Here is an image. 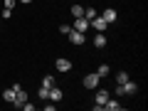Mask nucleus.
I'll list each match as a JSON object with an SVG mask.
<instances>
[{
  "mask_svg": "<svg viewBox=\"0 0 148 111\" xmlns=\"http://www.w3.org/2000/svg\"><path fill=\"white\" fill-rule=\"evenodd\" d=\"M136 91H138V84H136V82H131V79L116 86V96H123V94H126V96H133Z\"/></svg>",
  "mask_w": 148,
  "mask_h": 111,
  "instance_id": "f257e3e1",
  "label": "nucleus"
},
{
  "mask_svg": "<svg viewBox=\"0 0 148 111\" xmlns=\"http://www.w3.org/2000/svg\"><path fill=\"white\" fill-rule=\"evenodd\" d=\"M82 84H84V89H96V86L101 84V77H99L96 72H91V74H84Z\"/></svg>",
  "mask_w": 148,
  "mask_h": 111,
  "instance_id": "f03ea898",
  "label": "nucleus"
},
{
  "mask_svg": "<svg viewBox=\"0 0 148 111\" xmlns=\"http://www.w3.org/2000/svg\"><path fill=\"white\" fill-rule=\"evenodd\" d=\"M12 89H15V101H12V104H15L17 109H22V104L27 101V91L22 89V84H12Z\"/></svg>",
  "mask_w": 148,
  "mask_h": 111,
  "instance_id": "7ed1b4c3",
  "label": "nucleus"
},
{
  "mask_svg": "<svg viewBox=\"0 0 148 111\" xmlns=\"http://www.w3.org/2000/svg\"><path fill=\"white\" fill-rule=\"evenodd\" d=\"M109 91H106V89H99V91H96V94H94V101H96V104H94V111H101V109H104V104H106V101H109Z\"/></svg>",
  "mask_w": 148,
  "mask_h": 111,
  "instance_id": "20e7f679",
  "label": "nucleus"
},
{
  "mask_svg": "<svg viewBox=\"0 0 148 111\" xmlns=\"http://www.w3.org/2000/svg\"><path fill=\"white\" fill-rule=\"evenodd\" d=\"M89 20L86 17H74V22H72V30H77V32H86L89 30Z\"/></svg>",
  "mask_w": 148,
  "mask_h": 111,
  "instance_id": "39448f33",
  "label": "nucleus"
},
{
  "mask_svg": "<svg viewBox=\"0 0 148 111\" xmlns=\"http://www.w3.org/2000/svg\"><path fill=\"white\" fill-rule=\"evenodd\" d=\"M67 37H69V42H72V45H84V42H86V32H77V30H72Z\"/></svg>",
  "mask_w": 148,
  "mask_h": 111,
  "instance_id": "423d86ee",
  "label": "nucleus"
},
{
  "mask_svg": "<svg viewBox=\"0 0 148 111\" xmlns=\"http://www.w3.org/2000/svg\"><path fill=\"white\" fill-rule=\"evenodd\" d=\"M54 69H57V72H62V74H67L69 69H72V62H69L67 57H59L57 62H54Z\"/></svg>",
  "mask_w": 148,
  "mask_h": 111,
  "instance_id": "0eeeda50",
  "label": "nucleus"
},
{
  "mask_svg": "<svg viewBox=\"0 0 148 111\" xmlns=\"http://www.w3.org/2000/svg\"><path fill=\"white\" fill-rule=\"evenodd\" d=\"M89 25L94 27L96 32H104L106 27H109V25H106V20H104V17H101V15H96V17H91V20H89Z\"/></svg>",
  "mask_w": 148,
  "mask_h": 111,
  "instance_id": "6e6552de",
  "label": "nucleus"
},
{
  "mask_svg": "<svg viewBox=\"0 0 148 111\" xmlns=\"http://www.w3.org/2000/svg\"><path fill=\"white\" fill-rule=\"evenodd\" d=\"M101 17L106 20V25H111V22H116V17H119V12L114 10V8H106L104 12H101Z\"/></svg>",
  "mask_w": 148,
  "mask_h": 111,
  "instance_id": "1a4fd4ad",
  "label": "nucleus"
},
{
  "mask_svg": "<svg viewBox=\"0 0 148 111\" xmlns=\"http://www.w3.org/2000/svg\"><path fill=\"white\" fill-rule=\"evenodd\" d=\"M106 45H109L106 35H104V32H96V37H94V47H96V49H104Z\"/></svg>",
  "mask_w": 148,
  "mask_h": 111,
  "instance_id": "9d476101",
  "label": "nucleus"
},
{
  "mask_svg": "<svg viewBox=\"0 0 148 111\" xmlns=\"http://www.w3.org/2000/svg\"><path fill=\"white\" fill-rule=\"evenodd\" d=\"M64 99V91L59 86H49V101H62Z\"/></svg>",
  "mask_w": 148,
  "mask_h": 111,
  "instance_id": "9b49d317",
  "label": "nucleus"
},
{
  "mask_svg": "<svg viewBox=\"0 0 148 111\" xmlns=\"http://www.w3.org/2000/svg\"><path fill=\"white\" fill-rule=\"evenodd\" d=\"M104 109H109V111H121V109H123V104H121L119 99H111V96H109V101L104 104Z\"/></svg>",
  "mask_w": 148,
  "mask_h": 111,
  "instance_id": "f8f14e48",
  "label": "nucleus"
},
{
  "mask_svg": "<svg viewBox=\"0 0 148 111\" xmlns=\"http://www.w3.org/2000/svg\"><path fill=\"white\" fill-rule=\"evenodd\" d=\"M3 101H5V104H12V101H15V89H3Z\"/></svg>",
  "mask_w": 148,
  "mask_h": 111,
  "instance_id": "ddd939ff",
  "label": "nucleus"
},
{
  "mask_svg": "<svg viewBox=\"0 0 148 111\" xmlns=\"http://www.w3.org/2000/svg\"><path fill=\"white\" fill-rule=\"evenodd\" d=\"M72 15H74V17H84V5L74 3V5H72Z\"/></svg>",
  "mask_w": 148,
  "mask_h": 111,
  "instance_id": "4468645a",
  "label": "nucleus"
},
{
  "mask_svg": "<svg viewBox=\"0 0 148 111\" xmlns=\"http://www.w3.org/2000/svg\"><path fill=\"white\" fill-rule=\"evenodd\" d=\"M109 72H111L109 64H99V67H96V74H99L101 79H104V77H109Z\"/></svg>",
  "mask_w": 148,
  "mask_h": 111,
  "instance_id": "2eb2a0df",
  "label": "nucleus"
},
{
  "mask_svg": "<svg viewBox=\"0 0 148 111\" xmlns=\"http://www.w3.org/2000/svg\"><path fill=\"white\" fill-rule=\"evenodd\" d=\"M37 96L42 101H49V86H40V91H37Z\"/></svg>",
  "mask_w": 148,
  "mask_h": 111,
  "instance_id": "dca6fc26",
  "label": "nucleus"
},
{
  "mask_svg": "<svg viewBox=\"0 0 148 111\" xmlns=\"http://www.w3.org/2000/svg\"><path fill=\"white\" fill-rule=\"evenodd\" d=\"M96 15H99V12H96V8H84V17H86V20H91V17H96Z\"/></svg>",
  "mask_w": 148,
  "mask_h": 111,
  "instance_id": "f3484780",
  "label": "nucleus"
},
{
  "mask_svg": "<svg viewBox=\"0 0 148 111\" xmlns=\"http://www.w3.org/2000/svg\"><path fill=\"white\" fill-rule=\"evenodd\" d=\"M131 77H128V72H119L116 74V84H123V82H128Z\"/></svg>",
  "mask_w": 148,
  "mask_h": 111,
  "instance_id": "a211bd4d",
  "label": "nucleus"
},
{
  "mask_svg": "<svg viewBox=\"0 0 148 111\" xmlns=\"http://www.w3.org/2000/svg\"><path fill=\"white\" fill-rule=\"evenodd\" d=\"M42 86H54V77H52V74H45V79H42Z\"/></svg>",
  "mask_w": 148,
  "mask_h": 111,
  "instance_id": "6ab92c4d",
  "label": "nucleus"
},
{
  "mask_svg": "<svg viewBox=\"0 0 148 111\" xmlns=\"http://www.w3.org/2000/svg\"><path fill=\"white\" fill-rule=\"evenodd\" d=\"M0 17H3V20H10V17H12V10H10V8H3V10H0Z\"/></svg>",
  "mask_w": 148,
  "mask_h": 111,
  "instance_id": "aec40b11",
  "label": "nucleus"
},
{
  "mask_svg": "<svg viewBox=\"0 0 148 111\" xmlns=\"http://www.w3.org/2000/svg\"><path fill=\"white\" fill-rule=\"evenodd\" d=\"M59 32H62V35H69V32H72V25H59Z\"/></svg>",
  "mask_w": 148,
  "mask_h": 111,
  "instance_id": "412c9836",
  "label": "nucleus"
},
{
  "mask_svg": "<svg viewBox=\"0 0 148 111\" xmlns=\"http://www.w3.org/2000/svg\"><path fill=\"white\" fill-rule=\"evenodd\" d=\"M22 109H25V111H35V104H30V101H25V104H22Z\"/></svg>",
  "mask_w": 148,
  "mask_h": 111,
  "instance_id": "4be33fe9",
  "label": "nucleus"
},
{
  "mask_svg": "<svg viewBox=\"0 0 148 111\" xmlns=\"http://www.w3.org/2000/svg\"><path fill=\"white\" fill-rule=\"evenodd\" d=\"M15 5H17L15 0H5V8H10V10H12V8H15Z\"/></svg>",
  "mask_w": 148,
  "mask_h": 111,
  "instance_id": "5701e85b",
  "label": "nucleus"
},
{
  "mask_svg": "<svg viewBox=\"0 0 148 111\" xmlns=\"http://www.w3.org/2000/svg\"><path fill=\"white\" fill-rule=\"evenodd\" d=\"M20 3H22V5H30V3H32V0H20Z\"/></svg>",
  "mask_w": 148,
  "mask_h": 111,
  "instance_id": "b1692460",
  "label": "nucleus"
}]
</instances>
